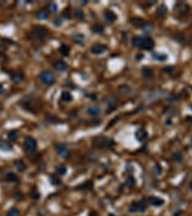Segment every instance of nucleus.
I'll return each mask as SVG.
<instances>
[{"label": "nucleus", "mask_w": 192, "mask_h": 216, "mask_svg": "<svg viewBox=\"0 0 192 216\" xmlns=\"http://www.w3.org/2000/svg\"><path fill=\"white\" fill-rule=\"evenodd\" d=\"M132 43L136 48L142 50H152L155 46L154 39L148 36H136L133 39Z\"/></svg>", "instance_id": "nucleus-1"}, {"label": "nucleus", "mask_w": 192, "mask_h": 216, "mask_svg": "<svg viewBox=\"0 0 192 216\" xmlns=\"http://www.w3.org/2000/svg\"><path fill=\"white\" fill-rule=\"evenodd\" d=\"M39 81L43 84H44V85L51 86L56 82V76L54 75L53 72H51V71L49 70L43 71V72L39 74Z\"/></svg>", "instance_id": "nucleus-2"}, {"label": "nucleus", "mask_w": 192, "mask_h": 216, "mask_svg": "<svg viewBox=\"0 0 192 216\" xmlns=\"http://www.w3.org/2000/svg\"><path fill=\"white\" fill-rule=\"evenodd\" d=\"M147 209V202L145 200H139L138 202H134L129 207V211L132 213L144 212Z\"/></svg>", "instance_id": "nucleus-3"}, {"label": "nucleus", "mask_w": 192, "mask_h": 216, "mask_svg": "<svg viewBox=\"0 0 192 216\" xmlns=\"http://www.w3.org/2000/svg\"><path fill=\"white\" fill-rule=\"evenodd\" d=\"M23 146H24V148L27 152H34L38 148V142H37L35 138L28 136V138H25L24 142H23Z\"/></svg>", "instance_id": "nucleus-4"}, {"label": "nucleus", "mask_w": 192, "mask_h": 216, "mask_svg": "<svg viewBox=\"0 0 192 216\" xmlns=\"http://www.w3.org/2000/svg\"><path fill=\"white\" fill-rule=\"evenodd\" d=\"M56 150H57V153L58 155L62 158V159H68V158L70 157V152L68 148L66 147V145H64V144L60 143V144H58L56 146Z\"/></svg>", "instance_id": "nucleus-5"}, {"label": "nucleus", "mask_w": 192, "mask_h": 216, "mask_svg": "<svg viewBox=\"0 0 192 216\" xmlns=\"http://www.w3.org/2000/svg\"><path fill=\"white\" fill-rule=\"evenodd\" d=\"M112 144V140H110L106 138H98L93 140V145L98 148H106Z\"/></svg>", "instance_id": "nucleus-6"}, {"label": "nucleus", "mask_w": 192, "mask_h": 216, "mask_svg": "<svg viewBox=\"0 0 192 216\" xmlns=\"http://www.w3.org/2000/svg\"><path fill=\"white\" fill-rule=\"evenodd\" d=\"M33 38L36 39H43L47 36V29L45 27H37L32 32Z\"/></svg>", "instance_id": "nucleus-7"}, {"label": "nucleus", "mask_w": 192, "mask_h": 216, "mask_svg": "<svg viewBox=\"0 0 192 216\" xmlns=\"http://www.w3.org/2000/svg\"><path fill=\"white\" fill-rule=\"evenodd\" d=\"M91 53L94 54V55H101V54H104L106 53L108 51V46L107 45H104V44H95V45H93L91 47L90 49Z\"/></svg>", "instance_id": "nucleus-8"}, {"label": "nucleus", "mask_w": 192, "mask_h": 216, "mask_svg": "<svg viewBox=\"0 0 192 216\" xmlns=\"http://www.w3.org/2000/svg\"><path fill=\"white\" fill-rule=\"evenodd\" d=\"M54 67L57 71H59V72H60V73H64V72H66L67 71L68 64L64 62V60H59L54 62Z\"/></svg>", "instance_id": "nucleus-9"}, {"label": "nucleus", "mask_w": 192, "mask_h": 216, "mask_svg": "<svg viewBox=\"0 0 192 216\" xmlns=\"http://www.w3.org/2000/svg\"><path fill=\"white\" fill-rule=\"evenodd\" d=\"M104 17L109 23H114V21H116L117 19L116 15L112 11H110V10H106V11L104 12Z\"/></svg>", "instance_id": "nucleus-10"}, {"label": "nucleus", "mask_w": 192, "mask_h": 216, "mask_svg": "<svg viewBox=\"0 0 192 216\" xmlns=\"http://www.w3.org/2000/svg\"><path fill=\"white\" fill-rule=\"evenodd\" d=\"M148 203L150 205H154V207H160L164 204L163 199L159 198V197H156V196H151L148 198Z\"/></svg>", "instance_id": "nucleus-11"}, {"label": "nucleus", "mask_w": 192, "mask_h": 216, "mask_svg": "<svg viewBox=\"0 0 192 216\" xmlns=\"http://www.w3.org/2000/svg\"><path fill=\"white\" fill-rule=\"evenodd\" d=\"M25 75L22 72H15L11 75V81L14 84H20L24 80Z\"/></svg>", "instance_id": "nucleus-12"}, {"label": "nucleus", "mask_w": 192, "mask_h": 216, "mask_svg": "<svg viewBox=\"0 0 192 216\" xmlns=\"http://www.w3.org/2000/svg\"><path fill=\"white\" fill-rule=\"evenodd\" d=\"M135 136H136V140L138 141L142 142L147 138L148 134H147V132L144 130V129H138V130L136 132Z\"/></svg>", "instance_id": "nucleus-13"}, {"label": "nucleus", "mask_w": 192, "mask_h": 216, "mask_svg": "<svg viewBox=\"0 0 192 216\" xmlns=\"http://www.w3.org/2000/svg\"><path fill=\"white\" fill-rule=\"evenodd\" d=\"M152 58L155 60H157V62H165L168 59V55L165 53H153L152 54Z\"/></svg>", "instance_id": "nucleus-14"}, {"label": "nucleus", "mask_w": 192, "mask_h": 216, "mask_svg": "<svg viewBox=\"0 0 192 216\" xmlns=\"http://www.w3.org/2000/svg\"><path fill=\"white\" fill-rule=\"evenodd\" d=\"M131 22H132L133 26H136V27L141 28V29L143 28V26L145 25V23H146L143 19H141V18H139V17L132 18V19H131Z\"/></svg>", "instance_id": "nucleus-15"}, {"label": "nucleus", "mask_w": 192, "mask_h": 216, "mask_svg": "<svg viewBox=\"0 0 192 216\" xmlns=\"http://www.w3.org/2000/svg\"><path fill=\"white\" fill-rule=\"evenodd\" d=\"M88 114L92 115V116H98V115L101 114V109L98 106H90L88 107Z\"/></svg>", "instance_id": "nucleus-16"}, {"label": "nucleus", "mask_w": 192, "mask_h": 216, "mask_svg": "<svg viewBox=\"0 0 192 216\" xmlns=\"http://www.w3.org/2000/svg\"><path fill=\"white\" fill-rule=\"evenodd\" d=\"M91 31L94 34H97V35H103L105 33V28L103 25L101 24H95L91 27Z\"/></svg>", "instance_id": "nucleus-17"}, {"label": "nucleus", "mask_w": 192, "mask_h": 216, "mask_svg": "<svg viewBox=\"0 0 192 216\" xmlns=\"http://www.w3.org/2000/svg\"><path fill=\"white\" fill-rule=\"evenodd\" d=\"M0 149H1L2 151H6V152L12 151L13 145L8 140H2L0 142Z\"/></svg>", "instance_id": "nucleus-18"}, {"label": "nucleus", "mask_w": 192, "mask_h": 216, "mask_svg": "<svg viewBox=\"0 0 192 216\" xmlns=\"http://www.w3.org/2000/svg\"><path fill=\"white\" fill-rule=\"evenodd\" d=\"M72 39H74L75 43H77L79 44H82L84 41H85V35L81 33H75L72 35Z\"/></svg>", "instance_id": "nucleus-19"}, {"label": "nucleus", "mask_w": 192, "mask_h": 216, "mask_svg": "<svg viewBox=\"0 0 192 216\" xmlns=\"http://www.w3.org/2000/svg\"><path fill=\"white\" fill-rule=\"evenodd\" d=\"M167 12H168L167 7L165 6L164 4H162V5H160V6L159 7V9L157 10V15H159V17H164L165 15H167Z\"/></svg>", "instance_id": "nucleus-20"}, {"label": "nucleus", "mask_w": 192, "mask_h": 216, "mask_svg": "<svg viewBox=\"0 0 192 216\" xmlns=\"http://www.w3.org/2000/svg\"><path fill=\"white\" fill-rule=\"evenodd\" d=\"M60 99H62V101H64L65 103H69L73 100V97L71 95V93H69L68 91H62V95H60Z\"/></svg>", "instance_id": "nucleus-21"}, {"label": "nucleus", "mask_w": 192, "mask_h": 216, "mask_svg": "<svg viewBox=\"0 0 192 216\" xmlns=\"http://www.w3.org/2000/svg\"><path fill=\"white\" fill-rule=\"evenodd\" d=\"M48 13L45 10H41V11L38 12V14H37V18H38L39 20H46L48 19Z\"/></svg>", "instance_id": "nucleus-22"}, {"label": "nucleus", "mask_w": 192, "mask_h": 216, "mask_svg": "<svg viewBox=\"0 0 192 216\" xmlns=\"http://www.w3.org/2000/svg\"><path fill=\"white\" fill-rule=\"evenodd\" d=\"M5 180L10 181V183H15V181H17L18 178L15 173L9 172V173H7L6 175H5Z\"/></svg>", "instance_id": "nucleus-23"}, {"label": "nucleus", "mask_w": 192, "mask_h": 216, "mask_svg": "<svg viewBox=\"0 0 192 216\" xmlns=\"http://www.w3.org/2000/svg\"><path fill=\"white\" fill-rule=\"evenodd\" d=\"M141 72H142V75L145 78H151L154 76V71L152 70L151 68H149L147 66H144L142 68V71H141Z\"/></svg>", "instance_id": "nucleus-24"}, {"label": "nucleus", "mask_w": 192, "mask_h": 216, "mask_svg": "<svg viewBox=\"0 0 192 216\" xmlns=\"http://www.w3.org/2000/svg\"><path fill=\"white\" fill-rule=\"evenodd\" d=\"M49 181H50V183L52 184V185L54 186H57V185H60V183H62V181H60V179L58 177V176H55V175H51L49 177Z\"/></svg>", "instance_id": "nucleus-25"}, {"label": "nucleus", "mask_w": 192, "mask_h": 216, "mask_svg": "<svg viewBox=\"0 0 192 216\" xmlns=\"http://www.w3.org/2000/svg\"><path fill=\"white\" fill-rule=\"evenodd\" d=\"M59 51L60 53L64 55V56H68L70 53V47L68 45H65V44H62L59 48Z\"/></svg>", "instance_id": "nucleus-26"}, {"label": "nucleus", "mask_w": 192, "mask_h": 216, "mask_svg": "<svg viewBox=\"0 0 192 216\" xmlns=\"http://www.w3.org/2000/svg\"><path fill=\"white\" fill-rule=\"evenodd\" d=\"M74 15L75 17L79 20H83L85 17V13L82 9H75L74 10Z\"/></svg>", "instance_id": "nucleus-27"}, {"label": "nucleus", "mask_w": 192, "mask_h": 216, "mask_svg": "<svg viewBox=\"0 0 192 216\" xmlns=\"http://www.w3.org/2000/svg\"><path fill=\"white\" fill-rule=\"evenodd\" d=\"M172 160H174L175 162H181V160H183V154L180 153V152L174 153V154L172 155Z\"/></svg>", "instance_id": "nucleus-28"}, {"label": "nucleus", "mask_w": 192, "mask_h": 216, "mask_svg": "<svg viewBox=\"0 0 192 216\" xmlns=\"http://www.w3.org/2000/svg\"><path fill=\"white\" fill-rule=\"evenodd\" d=\"M125 184H126V186H127L128 188H133L134 186L136 185V180H135V178L129 177V178L127 179V180H126Z\"/></svg>", "instance_id": "nucleus-29"}, {"label": "nucleus", "mask_w": 192, "mask_h": 216, "mask_svg": "<svg viewBox=\"0 0 192 216\" xmlns=\"http://www.w3.org/2000/svg\"><path fill=\"white\" fill-rule=\"evenodd\" d=\"M18 138V134L17 131H11L9 134H8V138L11 141H15Z\"/></svg>", "instance_id": "nucleus-30"}, {"label": "nucleus", "mask_w": 192, "mask_h": 216, "mask_svg": "<svg viewBox=\"0 0 192 216\" xmlns=\"http://www.w3.org/2000/svg\"><path fill=\"white\" fill-rule=\"evenodd\" d=\"M15 166H17V170L20 171V172H23L26 169V165L22 160H18V162H15Z\"/></svg>", "instance_id": "nucleus-31"}, {"label": "nucleus", "mask_w": 192, "mask_h": 216, "mask_svg": "<svg viewBox=\"0 0 192 216\" xmlns=\"http://www.w3.org/2000/svg\"><path fill=\"white\" fill-rule=\"evenodd\" d=\"M153 29H154V27H153V25H152V23H145V25L143 26L142 30L144 31V33L145 34H149L153 31Z\"/></svg>", "instance_id": "nucleus-32"}, {"label": "nucleus", "mask_w": 192, "mask_h": 216, "mask_svg": "<svg viewBox=\"0 0 192 216\" xmlns=\"http://www.w3.org/2000/svg\"><path fill=\"white\" fill-rule=\"evenodd\" d=\"M49 12L51 13V14H56V13L58 12V5L55 3V2H52V3L49 4Z\"/></svg>", "instance_id": "nucleus-33"}, {"label": "nucleus", "mask_w": 192, "mask_h": 216, "mask_svg": "<svg viewBox=\"0 0 192 216\" xmlns=\"http://www.w3.org/2000/svg\"><path fill=\"white\" fill-rule=\"evenodd\" d=\"M56 170H57V173L59 174V175H65L67 172V169L66 167L64 166V165H60V166L56 167Z\"/></svg>", "instance_id": "nucleus-34"}, {"label": "nucleus", "mask_w": 192, "mask_h": 216, "mask_svg": "<svg viewBox=\"0 0 192 216\" xmlns=\"http://www.w3.org/2000/svg\"><path fill=\"white\" fill-rule=\"evenodd\" d=\"M20 212L17 209H11L7 212V216H19Z\"/></svg>", "instance_id": "nucleus-35"}, {"label": "nucleus", "mask_w": 192, "mask_h": 216, "mask_svg": "<svg viewBox=\"0 0 192 216\" xmlns=\"http://www.w3.org/2000/svg\"><path fill=\"white\" fill-rule=\"evenodd\" d=\"M92 186H93L92 181H86V183L82 184L80 187H78V189H89V188H92Z\"/></svg>", "instance_id": "nucleus-36"}, {"label": "nucleus", "mask_w": 192, "mask_h": 216, "mask_svg": "<svg viewBox=\"0 0 192 216\" xmlns=\"http://www.w3.org/2000/svg\"><path fill=\"white\" fill-rule=\"evenodd\" d=\"M153 172L155 173V175L159 176L160 174H161V172H162L161 167H160L159 164H155L154 167H153Z\"/></svg>", "instance_id": "nucleus-37"}, {"label": "nucleus", "mask_w": 192, "mask_h": 216, "mask_svg": "<svg viewBox=\"0 0 192 216\" xmlns=\"http://www.w3.org/2000/svg\"><path fill=\"white\" fill-rule=\"evenodd\" d=\"M53 24L56 26V27H60V26L62 25V17H57V18H55L54 19V21H53Z\"/></svg>", "instance_id": "nucleus-38"}, {"label": "nucleus", "mask_w": 192, "mask_h": 216, "mask_svg": "<svg viewBox=\"0 0 192 216\" xmlns=\"http://www.w3.org/2000/svg\"><path fill=\"white\" fill-rule=\"evenodd\" d=\"M31 197H32V199H34V200H39V193L38 191H33L32 193H31Z\"/></svg>", "instance_id": "nucleus-39"}, {"label": "nucleus", "mask_w": 192, "mask_h": 216, "mask_svg": "<svg viewBox=\"0 0 192 216\" xmlns=\"http://www.w3.org/2000/svg\"><path fill=\"white\" fill-rule=\"evenodd\" d=\"M173 69H174V67L173 66H167V67H164L163 68V71L166 73H171L173 71Z\"/></svg>", "instance_id": "nucleus-40"}, {"label": "nucleus", "mask_w": 192, "mask_h": 216, "mask_svg": "<svg viewBox=\"0 0 192 216\" xmlns=\"http://www.w3.org/2000/svg\"><path fill=\"white\" fill-rule=\"evenodd\" d=\"M6 94V90H5V88H3L2 86H0V96H3Z\"/></svg>", "instance_id": "nucleus-41"}, {"label": "nucleus", "mask_w": 192, "mask_h": 216, "mask_svg": "<svg viewBox=\"0 0 192 216\" xmlns=\"http://www.w3.org/2000/svg\"><path fill=\"white\" fill-rule=\"evenodd\" d=\"M2 109H3V107H2V105L0 104V112H1V110H2Z\"/></svg>", "instance_id": "nucleus-42"}]
</instances>
